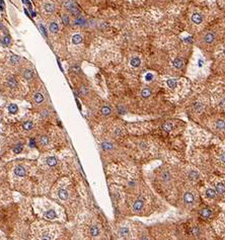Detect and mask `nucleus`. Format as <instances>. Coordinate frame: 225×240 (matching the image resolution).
Listing matches in <instances>:
<instances>
[{"instance_id":"1","label":"nucleus","mask_w":225,"mask_h":240,"mask_svg":"<svg viewBox=\"0 0 225 240\" xmlns=\"http://www.w3.org/2000/svg\"><path fill=\"white\" fill-rule=\"evenodd\" d=\"M182 203L185 207H194L197 204V195L192 189H188L184 192L182 197Z\"/></svg>"},{"instance_id":"2","label":"nucleus","mask_w":225,"mask_h":240,"mask_svg":"<svg viewBox=\"0 0 225 240\" xmlns=\"http://www.w3.org/2000/svg\"><path fill=\"white\" fill-rule=\"evenodd\" d=\"M145 204H146L145 198L143 195H139L135 201L133 202L132 204L133 213L137 215H141L142 212L144 211V209H145Z\"/></svg>"},{"instance_id":"3","label":"nucleus","mask_w":225,"mask_h":240,"mask_svg":"<svg viewBox=\"0 0 225 240\" xmlns=\"http://www.w3.org/2000/svg\"><path fill=\"white\" fill-rule=\"evenodd\" d=\"M87 233L88 235L91 237V238H97L100 236L101 234V229H100V226H99L97 223H92L88 226V229H87Z\"/></svg>"},{"instance_id":"4","label":"nucleus","mask_w":225,"mask_h":240,"mask_svg":"<svg viewBox=\"0 0 225 240\" xmlns=\"http://www.w3.org/2000/svg\"><path fill=\"white\" fill-rule=\"evenodd\" d=\"M64 7H65L67 10H68L69 12L72 14L73 16H75V17H78V16H80L79 8L77 7V5H76V4L73 2L72 0H68L67 2H65V4H64Z\"/></svg>"},{"instance_id":"5","label":"nucleus","mask_w":225,"mask_h":240,"mask_svg":"<svg viewBox=\"0 0 225 240\" xmlns=\"http://www.w3.org/2000/svg\"><path fill=\"white\" fill-rule=\"evenodd\" d=\"M198 215L202 220H208L213 216V209L211 207H202L199 209Z\"/></svg>"},{"instance_id":"6","label":"nucleus","mask_w":225,"mask_h":240,"mask_svg":"<svg viewBox=\"0 0 225 240\" xmlns=\"http://www.w3.org/2000/svg\"><path fill=\"white\" fill-rule=\"evenodd\" d=\"M159 179L163 182V183L167 184V183H169L172 180V174L170 173L169 170L163 169V170H161V172L159 174Z\"/></svg>"},{"instance_id":"7","label":"nucleus","mask_w":225,"mask_h":240,"mask_svg":"<svg viewBox=\"0 0 225 240\" xmlns=\"http://www.w3.org/2000/svg\"><path fill=\"white\" fill-rule=\"evenodd\" d=\"M13 172L15 176L17 177H26L27 175V169L22 164H17L13 169Z\"/></svg>"},{"instance_id":"8","label":"nucleus","mask_w":225,"mask_h":240,"mask_svg":"<svg viewBox=\"0 0 225 240\" xmlns=\"http://www.w3.org/2000/svg\"><path fill=\"white\" fill-rule=\"evenodd\" d=\"M57 197L60 201L62 202H66L69 200V197H70V194H69V190L65 188H59L58 190H57Z\"/></svg>"},{"instance_id":"9","label":"nucleus","mask_w":225,"mask_h":240,"mask_svg":"<svg viewBox=\"0 0 225 240\" xmlns=\"http://www.w3.org/2000/svg\"><path fill=\"white\" fill-rule=\"evenodd\" d=\"M44 217L48 220H56L58 218V214L54 209H48L44 213Z\"/></svg>"},{"instance_id":"10","label":"nucleus","mask_w":225,"mask_h":240,"mask_svg":"<svg viewBox=\"0 0 225 240\" xmlns=\"http://www.w3.org/2000/svg\"><path fill=\"white\" fill-rule=\"evenodd\" d=\"M118 234H119L121 237H123V238H128L129 236H130V234H131V230L129 229V227H126V226H121V227H119V229H118Z\"/></svg>"},{"instance_id":"11","label":"nucleus","mask_w":225,"mask_h":240,"mask_svg":"<svg viewBox=\"0 0 225 240\" xmlns=\"http://www.w3.org/2000/svg\"><path fill=\"white\" fill-rule=\"evenodd\" d=\"M204 20V17L201 13H198V12H195L192 14V21L195 23V25H201Z\"/></svg>"},{"instance_id":"12","label":"nucleus","mask_w":225,"mask_h":240,"mask_svg":"<svg viewBox=\"0 0 225 240\" xmlns=\"http://www.w3.org/2000/svg\"><path fill=\"white\" fill-rule=\"evenodd\" d=\"M46 164L49 167H55L58 164V159L55 156H49L46 158Z\"/></svg>"},{"instance_id":"13","label":"nucleus","mask_w":225,"mask_h":240,"mask_svg":"<svg viewBox=\"0 0 225 240\" xmlns=\"http://www.w3.org/2000/svg\"><path fill=\"white\" fill-rule=\"evenodd\" d=\"M205 195H206V198H208V199H210V200H213V199H215V198L217 197V193H216L215 188H209L206 189Z\"/></svg>"},{"instance_id":"14","label":"nucleus","mask_w":225,"mask_h":240,"mask_svg":"<svg viewBox=\"0 0 225 240\" xmlns=\"http://www.w3.org/2000/svg\"><path fill=\"white\" fill-rule=\"evenodd\" d=\"M44 100H45V96H44V94L42 92H37L33 95V101H35V104H41L44 102Z\"/></svg>"},{"instance_id":"15","label":"nucleus","mask_w":225,"mask_h":240,"mask_svg":"<svg viewBox=\"0 0 225 240\" xmlns=\"http://www.w3.org/2000/svg\"><path fill=\"white\" fill-rule=\"evenodd\" d=\"M188 178L191 182H197V180H199V178H200V174H199L198 171H196V170H191L188 173Z\"/></svg>"},{"instance_id":"16","label":"nucleus","mask_w":225,"mask_h":240,"mask_svg":"<svg viewBox=\"0 0 225 240\" xmlns=\"http://www.w3.org/2000/svg\"><path fill=\"white\" fill-rule=\"evenodd\" d=\"M215 190L217 195H224L225 194V184L223 182H218L215 185Z\"/></svg>"},{"instance_id":"17","label":"nucleus","mask_w":225,"mask_h":240,"mask_svg":"<svg viewBox=\"0 0 225 240\" xmlns=\"http://www.w3.org/2000/svg\"><path fill=\"white\" fill-rule=\"evenodd\" d=\"M100 114L102 115V116H105V117H107V116H110L111 114H112V109H111V106H109V105H104V106H101L100 107Z\"/></svg>"},{"instance_id":"18","label":"nucleus","mask_w":225,"mask_h":240,"mask_svg":"<svg viewBox=\"0 0 225 240\" xmlns=\"http://www.w3.org/2000/svg\"><path fill=\"white\" fill-rule=\"evenodd\" d=\"M39 144L42 146H48L50 144V138L47 135H43V136L39 137Z\"/></svg>"},{"instance_id":"19","label":"nucleus","mask_w":225,"mask_h":240,"mask_svg":"<svg viewBox=\"0 0 225 240\" xmlns=\"http://www.w3.org/2000/svg\"><path fill=\"white\" fill-rule=\"evenodd\" d=\"M203 40H204V42H205L206 44H212L214 42V40H215V36L212 33H207L204 36Z\"/></svg>"},{"instance_id":"20","label":"nucleus","mask_w":225,"mask_h":240,"mask_svg":"<svg viewBox=\"0 0 225 240\" xmlns=\"http://www.w3.org/2000/svg\"><path fill=\"white\" fill-rule=\"evenodd\" d=\"M44 8H45V10H46L47 12H49V13H52L56 10V6H55V4L51 3V2H47V3H45Z\"/></svg>"},{"instance_id":"21","label":"nucleus","mask_w":225,"mask_h":240,"mask_svg":"<svg viewBox=\"0 0 225 240\" xmlns=\"http://www.w3.org/2000/svg\"><path fill=\"white\" fill-rule=\"evenodd\" d=\"M22 129L25 131H27V132L32 131L33 129V123L32 121H27V122H25V123L22 124Z\"/></svg>"},{"instance_id":"22","label":"nucleus","mask_w":225,"mask_h":240,"mask_svg":"<svg viewBox=\"0 0 225 240\" xmlns=\"http://www.w3.org/2000/svg\"><path fill=\"white\" fill-rule=\"evenodd\" d=\"M22 76L25 77V79H27V80H31V79L33 77V70H31V69H26V70L23 71V73H22Z\"/></svg>"},{"instance_id":"23","label":"nucleus","mask_w":225,"mask_h":240,"mask_svg":"<svg viewBox=\"0 0 225 240\" xmlns=\"http://www.w3.org/2000/svg\"><path fill=\"white\" fill-rule=\"evenodd\" d=\"M101 148L104 151H111L114 149V145L111 142H102L101 143Z\"/></svg>"},{"instance_id":"24","label":"nucleus","mask_w":225,"mask_h":240,"mask_svg":"<svg viewBox=\"0 0 225 240\" xmlns=\"http://www.w3.org/2000/svg\"><path fill=\"white\" fill-rule=\"evenodd\" d=\"M49 28H50V32L52 33H57L59 32V26H58V23L55 22V21H53V22L50 23Z\"/></svg>"},{"instance_id":"25","label":"nucleus","mask_w":225,"mask_h":240,"mask_svg":"<svg viewBox=\"0 0 225 240\" xmlns=\"http://www.w3.org/2000/svg\"><path fill=\"white\" fill-rule=\"evenodd\" d=\"M215 128L217 130H224L225 129V121L224 120H217L215 123Z\"/></svg>"},{"instance_id":"26","label":"nucleus","mask_w":225,"mask_h":240,"mask_svg":"<svg viewBox=\"0 0 225 240\" xmlns=\"http://www.w3.org/2000/svg\"><path fill=\"white\" fill-rule=\"evenodd\" d=\"M8 111H9L11 115H15V114H17V111H18V106H17L15 104H10L8 105Z\"/></svg>"},{"instance_id":"27","label":"nucleus","mask_w":225,"mask_h":240,"mask_svg":"<svg viewBox=\"0 0 225 240\" xmlns=\"http://www.w3.org/2000/svg\"><path fill=\"white\" fill-rule=\"evenodd\" d=\"M7 85H8V87H9V88H15V87H16V85H17V83H16V80H15L13 77H9L8 79H7Z\"/></svg>"},{"instance_id":"28","label":"nucleus","mask_w":225,"mask_h":240,"mask_svg":"<svg viewBox=\"0 0 225 240\" xmlns=\"http://www.w3.org/2000/svg\"><path fill=\"white\" fill-rule=\"evenodd\" d=\"M150 95H151V90H150L149 88L145 87V88H143V89L141 90V96L143 98H148Z\"/></svg>"},{"instance_id":"29","label":"nucleus","mask_w":225,"mask_h":240,"mask_svg":"<svg viewBox=\"0 0 225 240\" xmlns=\"http://www.w3.org/2000/svg\"><path fill=\"white\" fill-rule=\"evenodd\" d=\"M130 64H131L133 67L137 68V67H139L140 64H141V60H140V58H138V57H134V58L131 59Z\"/></svg>"},{"instance_id":"30","label":"nucleus","mask_w":225,"mask_h":240,"mask_svg":"<svg viewBox=\"0 0 225 240\" xmlns=\"http://www.w3.org/2000/svg\"><path fill=\"white\" fill-rule=\"evenodd\" d=\"M138 235V240H150V237L148 236V233L145 231H140Z\"/></svg>"},{"instance_id":"31","label":"nucleus","mask_w":225,"mask_h":240,"mask_svg":"<svg viewBox=\"0 0 225 240\" xmlns=\"http://www.w3.org/2000/svg\"><path fill=\"white\" fill-rule=\"evenodd\" d=\"M166 84H167V86H168L169 88L174 89V88L177 87V85H178V81H177L175 79H168V80L166 81Z\"/></svg>"},{"instance_id":"32","label":"nucleus","mask_w":225,"mask_h":240,"mask_svg":"<svg viewBox=\"0 0 225 240\" xmlns=\"http://www.w3.org/2000/svg\"><path fill=\"white\" fill-rule=\"evenodd\" d=\"M72 43L74 45H78L80 43H82V37L80 35H74L72 37Z\"/></svg>"},{"instance_id":"33","label":"nucleus","mask_w":225,"mask_h":240,"mask_svg":"<svg viewBox=\"0 0 225 240\" xmlns=\"http://www.w3.org/2000/svg\"><path fill=\"white\" fill-rule=\"evenodd\" d=\"M79 93L81 94V95H83V96H86L87 94H88V92H89V90H88V88L86 87L85 85H81L79 87Z\"/></svg>"},{"instance_id":"34","label":"nucleus","mask_w":225,"mask_h":240,"mask_svg":"<svg viewBox=\"0 0 225 240\" xmlns=\"http://www.w3.org/2000/svg\"><path fill=\"white\" fill-rule=\"evenodd\" d=\"M183 65H184V63H183V61H182L179 58H177V59H174V60H173V66H174L175 68L180 69V68L183 67Z\"/></svg>"},{"instance_id":"35","label":"nucleus","mask_w":225,"mask_h":240,"mask_svg":"<svg viewBox=\"0 0 225 240\" xmlns=\"http://www.w3.org/2000/svg\"><path fill=\"white\" fill-rule=\"evenodd\" d=\"M85 22H86V20L84 19V17H82V16H78V17H76L75 20H74V23H75V25H77V26L84 25Z\"/></svg>"},{"instance_id":"36","label":"nucleus","mask_w":225,"mask_h":240,"mask_svg":"<svg viewBox=\"0 0 225 240\" xmlns=\"http://www.w3.org/2000/svg\"><path fill=\"white\" fill-rule=\"evenodd\" d=\"M162 129L165 132H169V131H172L173 129V127H172V125L170 123H164L162 125Z\"/></svg>"},{"instance_id":"37","label":"nucleus","mask_w":225,"mask_h":240,"mask_svg":"<svg viewBox=\"0 0 225 240\" xmlns=\"http://www.w3.org/2000/svg\"><path fill=\"white\" fill-rule=\"evenodd\" d=\"M61 19H62V22L64 25H69V22H70V18H69V15L68 14H62Z\"/></svg>"},{"instance_id":"38","label":"nucleus","mask_w":225,"mask_h":240,"mask_svg":"<svg viewBox=\"0 0 225 240\" xmlns=\"http://www.w3.org/2000/svg\"><path fill=\"white\" fill-rule=\"evenodd\" d=\"M40 240H52V235L49 233V232H45V233H43V235L41 236Z\"/></svg>"},{"instance_id":"39","label":"nucleus","mask_w":225,"mask_h":240,"mask_svg":"<svg viewBox=\"0 0 225 240\" xmlns=\"http://www.w3.org/2000/svg\"><path fill=\"white\" fill-rule=\"evenodd\" d=\"M19 60H20V58L18 56L13 55V56H11V58H10V63H11V64H16V63H18Z\"/></svg>"},{"instance_id":"40","label":"nucleus","mask_w":225,"mask_h":240,"mask_svg":"<svg viewBox=\"0 0 225 240\" xmlns=\"http://www.w3.org/2000/svg\"><path fill=\"white\" fill-rule=\"evenodd\" d=\"M14 153H16V154H18V153H20L21 151H22V145L21 144H17L15 147H14Z\"/></svg>"},{"instance_id":"41","label":"nucleus","mask_w":225,"mask_h":240,"mask_svg":"<svg viewBox=\"0 0 225 240\" xmlns=\"http://www.w3.org/2000/svg\"><path fill=\"white\" fill-rule=\"evenodd\" d=\"M2 42H3V44L5 46H8L10 44V37H9V36H5V37L3 38V40H2Z\"/></svg>"},{"instance_id":"42","label":"nucleus","mask_w":225,"mask_h":240,"mask_svg":"<svg viewBox=\"0 0 225 240\" xmlns=\"http://www.w3.org/2000/svg\"><path fill=\"white\" fill-rule=\"evenodd\" d=\"M39 27H40V31H41V33H43V36H44V37H47L46 28L44 27V26H43V25H40V26H39Z\"/></svg>"},{"instance_id":"43","label":"nucleus","mask_w":225,"mask_h":240,"mask_svg":"<svg viewBox=\"0 0 225 240\" xmlns=\"http://www.w3.org/2000/svg\"><path fill=\"white\" fill-rule=\"evenodd\" d=\"M71 70H72L73 72H75V73H79V72L81 71L78 66H73L72 68H71Z\"/></svg>"},{"instance_id":"44","label":"nucleus","mask_w":225,"mask_h":240,"mask_svg":"<svg viewBox=\"0 0 225 240\" xmlns=\"http://www.w3.org/2000/svg\"><path fill=\"white\" fill-rule=\"evenodd\" d=\"M28 145H30V147H35L36 146V139H31Z\"/></svg>"},{"instance_id":"45","label":"nucleus","mask_w":225,"mask_h":240,"mask_svg":"<svg viewBox=\"0 0 225 240\" xmlns=\"http://www.w3.org/2000/svg\"><path fill=\"white\" fill-rule=\"evenodd\" d=\"M0 8H1V10H4V8H5V4H4L3 0H0Z\"/></svg>"},{"instance_id":"46","label":"nucleus","mask_w":225,"mask_h":240,"mask_svg":"<svg viewBox=\"0 0 225 240\" xmlns=\"http://www.w3.org/2000/svg\"><path fill=\"white\" fill-rule=\"evenodd\" d=\"M220 160H221L222 162L225 163V153H222V154H221V156H220Z\"/></svg>"},{"instance_id":"47","label":"nucleus","mask_w":225,"mask_h":240,"mask_svg":"<svg viewBox=\"0 0 225 240\" xmlns=\"http://www.w3.org/2000/svg\"><path fill=\"white\" fill-rule=\"evenodd\" d=\"M219 104H220V106H222V107H225V99H222V100L219 102Z\"/></svg>"},{"instance_id":"48","label":"nucleus","mask_w":225,"mask_h":240,"mask_svg":"<svg viewBox=\"0 0 225 240\" xmlns=\"http://www.w3.org/2000/svg\"><path fill=\"white\" fill-rule=\"evenodd\" d=\"M0 28H3V26H2V25L0 23Z\"/></svg>"}]
</instances>
